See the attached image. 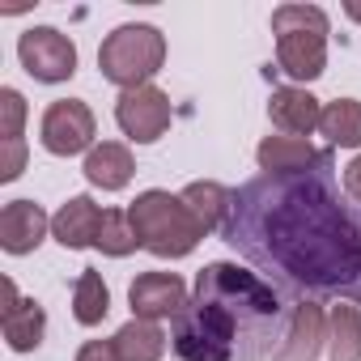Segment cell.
Returning <instances> with one entry per match:
<instances>
[{"instance_id": "cell-25", "label": "cell", "mask_w": 361, "mask_h": 361, "mask_svg": "<svg viewBox=\"0 0 361 361\" xmlns=\"http://www.w3.org/2000/svg\"><path fill=\"white\" fill-rule=\"evenodd\" d=\"M77 361H119V353H115L111 340H85L77 348Z\"/></svg>"}, {"instance_id": "cell-1", "label": "cell", "mask_w": 361, "mask_h": 361, "mask_svg": "<svg viewBox=\"0 0 361 361\" xmlns=\"http://www.w3.org/2000/svg\"><path fill=\"white\" fill-rule=\"evenodd\" d=\"M221 238L302 302H361V204L340 188L336 157L302 174L247 178Z\"/></svg>"}, {"instance_id": "cell-5", "label": "cell", "mask_w": 361, "mask_h": 361, "mask_svg": "<svg viewBox=\"0 0 361 361\" xmlns=\"http://www.w3.org/2000/svg\"><path fill=\"white\" fill-rule=\"evenodd\" d=\"M161 64H166V35L157 26H149V22L115 26L98 47V73L119 90L153 85Z\"/></svg>"}, {"instance_id": "cell-8", "label": "cell", "mask_w": 361, "mask_h": 361, "mask_svg": "<svg viewBox=\"0 0 361 361\" xmlns=\"http://www.w3.org/2000/svg\"><path fill=\"white\" fill-rule=\"evenodd\" d=\"M115 123L128 140L136 145H153L170 132V98L157 85H140V90H123L115 102Z\"/></svg>"}, {"instance_id": "cell-17", "label": "cell", "mask_w": 361, "mask_h": 361, "mask_svg": "<svg viewBox=\"0 0 361 361\" xmlns=\"http://www.w3.org/2000/svg\"><path fill=\"white\" fill-rule=\"evenodd\" d=\"M119 361H161L166 353V331L149 319H128L115 336H111Z\"/></svg>"}, {"instance_id": "cell-13", "label": "cell", "mask_w": 361, "mask_h": 361, "mask_svg": "<svg viewBox=\"0 0 361 361\" xmlns=\"http://www.w3.org/2000/svg\"><path fill=\"white\" fill-rule=\"evenodd\" d=\"M268 119L285 136H310L319 128V119H323V106L306 85H281L268 98Z\"/></svg>"}, {"instance_id": "cell-9", "label": "cell", "mask_w": 361, "mask_h": 361, "mask_svg": "<svg viewBox=\"0 0 361 361\" xmlns=\"http://www.w3.org/2000/svg\"><path fill=\"white\" fill-rule=\"evenodd\" d=\"M128 306H132V319H149V323L174 319L188 306V285L178 272H140L128 285Z\"/></svg>"}, {"instance_id": "cell-16", "label": "cell", "mask_w": 361, "mask_h": 361, "mask_svg": "<svg viewBox=\"0 0 361 361\" xmlns=\"http://www.w3.org/2000/svg\"><path fill=\"white\" fill-rule=\"evenodd\" d=\"M85 178L94 188H102V192H123L128 183H132V174H136V161H132V149L128 145H119V140H102V145H94L90 153H85Z\"/></svg>"}, {"instance_id": "cell-10", "label": "cell", "mask_w": 361, "mask_h": 361, "mask_svg": "<svg viewBox=\"0 0 361 361\" xmlns=\"http://www.w3.org/2000/svg\"><path fill=\"white\" fill-rule=\"evenodd\" d=\"M323 344H327V314H323V306L298 302L289 310V327H285V340L272 353V361H319Z\"/></svg>"}, {"instance_id": "cell-4", "label": "cell", "mask_w": 361, "mask_h": 361, "mask_svg": "<svg viewBox=\"0 0 361 361\" xmlns=\"http://www.w3.org/2000/svg\"><path fill=\"white\" fill-rule=\"evenodd\" d=\"M276 68L293 81H319L327 73V13L319 5H281L272 9Z\"/></svg>"}, {"instance_id": "cell-24", "label": "cell", "mask_w": 361, "mask_h": 361, "mask_svg": "<svg viewBox=\"0 0 361 361\" xmlns=\"http://www.w3.org/2000/svg\"><path fill=\"white\" fill-rule=\"evenodd\" d=\"M26 170V140H5V157H0V183H13Z\"/></svg>"}, {"instance_id": "cell-23", "label": "cell", "mask_w": 361, "mask_h": 361, "mask_svg": "<svg viewBox=\"0 0 361 361\" xmlns=\"http://www.w3.org/2000/svg\"><path fill=\"white\" fill-rule=\"evenodd\" d=\"M26 98L18 90H0V140H22Z\"/></svg>"}, {"instance_id": "cell-12", "label": "cell", "mask_w": 361, "mask_h": 361, "mask_svg": "<svg viewBox=\"0 0 361 361\" xmlns=\"http://www.w3.org/2000/svg\"><path fill=\"white\" fill-rule=\"evenodd\" d=\"M331 157V149H314L306 136H264L255 149V161L264 174H302Z\"/></svg>"}, {"instance_id": "cell-21", "label": "cell", "mask_w": 361, "mask_h": 361, "mask_svg": "<svg viewBox=\"0 0 361 361\" xmlns=\"http://www.w3.org/2000/svg\"><path fill=\"white\" fill-rule=\"evenodd\" d=\"M106 314H111V289H106L102 272L81 268V276H77V285H73V319H77L81 327H98Z\"/></svg>"}, {"instance_id": "cell-19", "label": "cell", "mask_w": 361, "mask_h": 361, "mask_svg": "<svg viewBox=\"0 0 361 361\" xmlns=\"http://www.w3.org/2000/svg\"><path fill=\"white\" fill-rule=\"evenodd\" d=\"M319 132L327 136L331 149H361V102L357 98H336L323 106Z\"/></svg>"}, {"instance_id": "cell-26", "label": "cell", "mask_w": 361, "mask_h": 361, "mask_svg": "<svg viewBox=\"0 0 361 361\" xmlns=\"http://www.w3.org/2000/svg\"><path fill=\"white\" fill-rule=\"evenodd\" d=\"M344 192H348V196L361 204V153H357V157L344 166Z\"/></svg>"}, {"instance_id": "cell-27", "label": "cell", "mask_w": 361, "mask_h": 361, "mask_svg": "<svg viewBox=\"0 0 361 361\" xmlns=\"http://www.w3.org/2000/svg\"><path fill=\"white\" fill-rule=\"evenodd\" d=\"M348 18H353V22H361V5H348Z\"/></svg>"}, {"instance_id": "cell-11", "label": "cell", "mask_w": 361, "mask_h": 361, "mask_svg": "<svg viewBox=\"0 0 361 361\" xmlns=\"http://www.w3.org/2000/svg\"><path fill=\"white\" fill-rule=\"evenodd\" d=\"M47 230H51V217L35 200H9L5 209H0V247H5L9 255L39 251V243L47 238Z\"/></svg>"}, {"instance_id": "cell-14", "label": "cell", "mask_w": 361, "mask_h": 361, "mask_svg": "<svg viewBox=\"0 0 361 361\" xmlns=\"http://www.w3.org/2000/svg\"><path fill=\"white\" fill-rule=\"evenodd\" d=\"M102 217L106 209H98L90 196H73L60 204V213L51 217V238L68 251H85L98 243V230H102Z\"/></svg>"}, {"instance_id": "cell-18", "label": "cell", "mask_w": 361, "mask_h": 361, "mask_svg": "<svg viewBox=\"0 0 361 361\" xmlns=\"http://www.w3.org/2000/svg\"><path fill=\"white\" fill-rule=\"evenodd\" d=\"M327 361H361V310L336 302L327 314Z\"/></svg>"}, {"instance_id": "cell-22", "label": "cell", "mask_w": 361, "mask_h": 361, "mask_svg": "<svg viewBox=\"0 0 361 361\" xmlns=\"http://www.w3.org/2000/svg\"><path fill=\"white\" fill-rule=\"evenodd\" d=\"M94 247H98L102 255H111V259L132 255V251L140 247L132 217H128L123 209H106V217H102V230H98V243H94Z\"/></svg>"}, {"instance_id": "cell-6", "label": "cell", "mask_w": 361, "mask_h": 361, "mask_svg": "<svg viewBox=\"0 0 361 361\" xmlns=\"http://www.w3.org/2000/svg\"><path fill=\"white\" fill-rule=\"evenodd\" d=\"M94 136H98V119H94V111H90L81 98H56V102L43 111L39 140H43L47 153H56V157L90 153V149H94Z\"/></svg>"}, {"instance_id": "cell-3", "label": "cell", "mask_w": 361, "mask_h": 361, "mask_svg": "<svg viewBox=\"0 0 361 361\" xmlns=\"http://www.w3.org/2000/svg\"><path fill=\"white\" fill-rule=\"evenodd\" d=\"M128 217L136 226V238L149 255L157 259H183L200 247V238L209 234L200 226V217L188 209L183 196H170L161 188H149L140 192L132 204H128Z\"/></svg>"}, {"instance_id": "cell-7", "label": "cell", "mask_w": 361, "mask_h": 361, "mask_svg": "<svg viewBox=\"0 0 361 361\" xmlns=\"http://www.w3.org/2000/svg\"><path fill=\"white\" fill-rule=\"evenodd\" d=\"M18 60L35 81L60 85L77 73V43L68 35H60L56 26H30L18 39Z\"/></svg>"}, {"instance_id": "cell-2", "label": "cell", "mask_w": 361, "mask_h": 361, "mask_svg": "<svg viewBox=\"0 0 361 361\" xmlns=\"http://www.w3.org/2000/svg\"><path fill=\"white\" fill-rule=\"evenodd\" d=\"M289 310L272 281L213 259L200 268L188 306L170 319V344L183 361H272Z\"/></svg>"}, {"instance_id": "cell-20", "label": "cell", "mask_w": 361, "mask_h": 361, "mask_svg": "<svg viewBox=\"0 0 361 361\" xmlns=\"http://www.w3.org/2000/svg\"><path fill=\"white\" fill-rule=\"evenodd\" d=\"M183 200H188V209L200 217V226L213 234V230L226 226L230 204H234V192L221 188V183H213V178H200V183H188V188H183Z\"/></svg>"}, {"instance_id": "cell-15", "label": "cell", "mask_w": 361, "mask_h": 361, "mask_svg": "<svg viewBox=\"0 0 361 361\" xmlns=\"http://www.w3.org/2000/svg\"><path fill=\"white\" fill-rule=\"evenodd\" d=\"M5 289H9V306H5V319H0L5 340H9L13 353H35L47 336V310L35 298H18L13 281H5Z\"/></svg>"}]
</instances>
